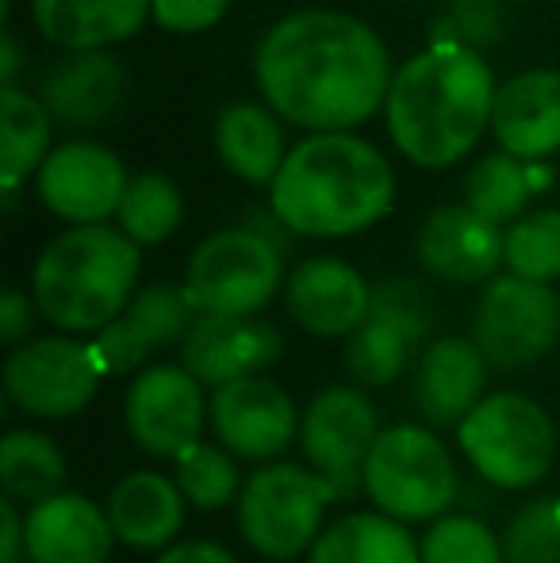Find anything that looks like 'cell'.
<instances>
[{"instance_id":"f35d334b","label":"cell","mask_w":560,"mask_h":563,"mask_svg":"<svg viewBox=\"0 0 560 563\" xmlns=\"http://www.w3.org/2000/svg\"><path fill=\"white\" fill-rule=\"evenodd\" d=\"M28 560V514H20V503L0 498V563Z\"/></svg>"},{"instance_id":"74e56055","label":"cell","mask_w":560,"mask_h":563,"mask_svg":"<svg viewBox=\"0 0 560 563\" xmlns=\"http://www.w3.org/2000/svg\"><path fill=\"white\" fill-rule=\"evenodd\" d=\"M35 319H43L35 299L20 288H4V296H0V341L8 349H20L23 341H31Z\"/></svg>"},{"instance_id":"44dd1931","label":"cell","mask_w":560,"mask_h":563,"mask_svg":"<svg viewBox=\"0 0 560 563\" xmlns=\"http://www.w3.org/2000/svg\"><path fill=\"white\" fill-rule=\"evenodd\" d=\"M492 134L503 154L546 162L560 154V69H523L495 92Z\"/></svg>"},{"instance_id":"603a6c76","label":"cell","mask_w":560,"mask_h":563,"mask_svg":"<svg viewBox=\"0 0 560 563\" xmlns=\"http://www.w3.org/2000/svg\"><path fill=\"white\" fill-rule=\"evenodd\" d=\"M108 521L128 549L165 552L173 549L185 529L188 498L180 495L177 479L162 472H131L108 490Z\"/></svg>"},{"instance_id":"d4e9b609","label":"cell","mask_w":560,"mask_h":563,"mask_svg":"<svg viewBox=\"0 0 560 563\" xmlns=\"http://www.w3.org/2000/svg\"><path fill=\"white\" fill-rule=\"evenodd\" d=\"M288 142H284V119L270 104L257 100H234L216 115V154L227 169L246 185H265L277 180L284 157H288Z\"/></svg>"},{"instance_id":"e0dca14e","label":"cell","mask_w":560,"mask_h":563,"mask_svg":"<svg viewBox=\"0 0 560 563\" xmlns=\"http://www.w3.org/2000/svg\"><path fill=\"white\" fill-rule=\"evenodd\" d=\"M284 341L265 319H231V314H196L188 338L180 341V364L208 391L246 376H265L281 361Z\"/></svg>"},{"instance_id":"ac0fdd59","label":"cell","mask_w":560,"mask_h":563,"mask_svg":"<svg viewBox=\"0 0 560 563\" xmlns=\"http://www.w3.org/2000/svg\"><path fill=\"white\" fill-rule=\"evenodd\" d=\"M507 230L480 219L464 203L430 211L415 238V257L433 280L446 284H492L503 268Z\"/></svg>"},{"instance_id":"cb8c5ba5","label":"cell","mask_w":560,"mask_h":563,"mask_svg":"<svg viewBox=\"0 0 560 563\" xmlns=\"http://www.w3.org/2000/svg\"><path fill=\"white\" fill-rule=\"evenodd\" d=\"M35 31L66 54L112 51L150 20V0H31Z\"/></svg>"},{"instance_id":"f1b7e54d","label":"cell","mask_w":560,"mask_h":563,"mask_svg":"<svg viewBox=\"0 0 560 563\" xmlns=\"http://www.w3.org/2000/svg\"><path fill=\"white\" fill-rule=\"evenodd\" d=\"M66 483V452L43 430H8L0 441V487L20 506L54 498Z\"/></svg>"},{"instance_id":"83f0119b","label":"cell","mask_w":560,"mask_h":563,"mask_svg":"<svg viewBox=\"0 0 560 563\" xmlns=\"http://www.w3.org/2000/svg\"><path fill=\"white\" fill-rule=\"evenodd\" d=\"M54 119L43 100L28 89H0V188L20 192L31 173L43 169L51 157Z\"/></svg>"},{"instance_id":"d6986e66","label":"cell","mask_w":560,"mask_h":563,"mask_svg":"<svg viewBox=\"0 0 560 563\" xmlns=\"http://www.w3.org/2000/svg\"><path fill=\"white\" fill-rule=\"evenodd\" d=\"M492 364L472 338H438L415 364L411 399L430 430L461 426L487 399Z\"/></svg>"},{"instance_id":"9a60e30c","label":"cell","mask_w":560,"mask_h":563,"mask_svg":"<svg viewBox=\"0 0 560 563\" xmlns=\"http://www.w3.org/2000/svg\"><path fill=\"white\" fill-rule=\"evenodd\" d=\"M193 322H196V307L185 296V288L157 280L139 288L128 311L108 330H100L89 345L97 353L105 376H128V372L150 368V356L162 353V349L169 345L180 349V341L188 338Z\"/></svg>"},{"instance_id":"d6a6232c","label":"cell","mask_w":560,"mask_h":563,"mask_svg":"<svg viewBox=\"0 0 560 563\" xmlns=\"http://www.w3.org/2000/svg\"><path fill=\"white\" fill-rule=\"evenodd\" d=\"M503 268L534 284L560 280V208L526 211L518 223L507 227Z\"/></svg>"},{"instance_id":"60d3db41","label":"cell","mask_w":560,"mask_h":563,"mask_svg":"<svg viewBox=\"0 0 560 563\" xmlns=\"http://www.w3.org/2000/svg\"><path fill=\"white\" fill-rule=\"evenodd\" d=\"M15 69H20V46H15V35L4 27L0 35V89H15Z\"/></svg>"},{"instance_id":"30bf717a","label":"cell","mask_w":560,"mask_h":563,"mask_svg":"<svg viewBox=\"0 0 560 563\" xmlns=\"http://www.w3.org/2000/svg\"><path fill=\"white\" fill-rule=\"evenodd\" d=\"M472 341L492 368H526L560 341V296L553 284L495 276L484 284L472 314Z\"/></svg>"},{"instance_id":"836d02e7","label":"cell","mask_w":560,"mask_h":563,"mask_svg":"<svg viewBox=\"0 0 560 563\" xmlns=\"http://www.w3.org/2000/svg\"><path fill=\"white\" fill-rule=\"evenodd\" d=\"M422 563H507L503 560V537H495L472 514H446L430 521L419 541Z\"/></svg>"},{"instance_id":"7a4b0ae2","label":"cell","mask_w":560,"mask_h":563,"mask_svg":"<svg viewBox=\"0 0 560 563\" xmlns=\"http://www.w3.org/2000/svg\"><path fill=\"white\" fill-rule=\"evenodd\" d=\"M495 81L484 54L430 43L392 77L384 126L399 154L419 169H449L492 131Z\"/></svg>"},{"instance_id":"484cf974","label":"cell","mask_w":560,"mask_h":563,"mask_svg":"<svg viewBox=\"0 0 560 563\" xmlns=\"http://www.w3.org/2000/svg\"><path fill=\"white\" fill-rule=\"evenodd\" d=\"M307 563H422L411 529L381 510H358L330 521Z\"/></svg>"},{"instance_id":"ab89813d","label":"cell","mask_w":560,"mask_h":563,"mask_svg":"<svg viewBox=\"0 0 560 563\" xmlns=\"http://www.w3.org/2000/svg\"><path fill=\"white\" fill-rule=\"evenodd\" d=\"M154 563H239V560L216 541H180L173 549H165Z\"/></svg>"},{"instance_id":"7c38bea8","label":"cell","mask_w":560,"mask_h":563,"mask_svg":"<svg viewBox=\"0 0 560 563\" xmlns=\"http://www.w3.org/2000/svg\"><path fill=\"white\" fill-rule=\"evenodd\" d=\"M123 426L146 456L177 464L204 441V426H211V395L185 364H150L131 376Z\"/></svg>"},{"instance_id":"8fae6325","label":"cell","mask_w":560,"mask_h":563,"mask_svg":"<svg viewBox=\"0 0 560 563\" xmlns=\"http://www.w3.org/2000/svg\"><path fill=\"white\" fill-rule=\"evenodd\" d=\"M381 415L365 387H322L299 418V449L307 467L319 472L342 498L365 490V464L381 438Z\"/></svg>"},{"instance_id":"52a82bcc","label":"cell","mask_w":560,"mask_h":563,"mask_svg":"<svg viewBox=\"0 0 560 563\" xmlns=\"http://www.w3.org/2000/svg\"><path fill=\"white\" fill-rule=\"evenodd\" d=\"M457 464L446 441L419 422H399L376 438L365 464V495L384 518L404 526L438 521L457 498Z\"/></svg>"},{"instance_id":"4dcf8cb0","label":"cell","mask_w":560,"mask_h":563,"mask_svg":"<svg viewBox=\"0 0 560 563\" xmlns=\"http://www.w3.org/2000/svg\"><path fill=\"white\" fill-rule=\"evenodd\" d=\"M185 223V196L173 185L165 173H135L123 192V203L116 211V227L139 245H162L165 238L177 234V227Z\"/></svg>"},{"instance_id":"9c48e42d","label":"cell","mask_w":560,"mask_h":563,"mask_svg":"<svg viewBox=\"0 0 560 563\" xmlns=\"http://www.w3.org/2000/svg\"><path fill=\"white\" fill-rule=\"evenodd\" d=\"M105 384L97 353L89 341L69 334L31 338L20 349H8L4 395L15 410L31 418H74L97 399Z\"/></svg>"},{"instance_id":"5b68a950","label":"cell","mask_w":560,"mask_h":563,"mask_svg":"<svg viewBox=\"0 0 560 563\" xmlns=\"http://www.w3.org/2000/svg\"><path fill=\"white\" fill-rule=\"evenodd\" d=\"M469 467L499 490H530L557 460V426L538 399L523 391H487V399L457 426Z\"/></svg>"},{"instance_id":"1f68e13d","label":"cell","mask_w":560,"mask_h":563,"mask_svg":"<svg viewBox=\"0 0 560 563\" xmlns=\"http://www.w3.org/2000/svg\"><path fill=\"white\" fill-rule=\"evenodd\" d=\"M173 479H177L180 495H185L188 506H196V510H227V506H239L242 487H246L239 460L223 445H208V441L188 449L185 456L173 464Z\"/></svg>"},{"instance_id":"e575fe53","label":"cell","mask_w":560,"mask_h":563,"mask_svg":"<svg viewBox=\"0 0 560 563\" xmlns=\"http://www.w3.org/2000/svg\"><path fill=\"white\" fill-rule=\"evenodd\" d=\"M507 563H560V495L526 503L503 533Z\"/></svg>"},{"instance_id":"8d00e7d4","label":"cell","mask_w":560,"mask_h":563,"mask_svg":"<svg viewBox=\"0 0 560 563\" xmlns=\"http://www.w3.org/2000/svg\"><path fill=\"white\" fill-rule=\"evenodd\" d=\"M231 0H150V20L169 35H200L227 15Z\"/></svg>"},{"instance_id":"4fadbf2b","label":"cell","mask_w":560,"mask_h":563,"mask_svg":"<svg viewBox=\"0 0 560 563\" xmlns=\"http://www.w3.org/2000/svg\"><path fill=\"white\" fill-rule=\"evenodd\" d=\"M131 173L120 154L89 139H69L51 150L35 173V192L51 216L69 227H105L116 219Z\"/></svg>"},{"instance_id":"4316f807","label":"cell","mask_w":560,"mask_h":563,"mask_svg":"<svg viewBox=\"0 0 560 563\" xmlns=\"http://www.w3.org/2000/svg\"><path fill=\"white\" fill-rule=\"evenodd\" d=\"M553 185V169L546 162H518L510 154H487L464 177V208L480 219L503 227L518 223L526 216V203Z\"/></svg>"},{"instance_id":"6da1fadb","label":"cell","mask_w":560,"mask_h":563,"mask_svg":"<svg viewBox=\"0 0 560 563\" xmlns=\"http://www.w3.org/2000/svg\"><path fill=\"white\" fill-rule=\"evenodd\" d=\"M392 58L365 20L338 8H299L254 51L262 104L307 134H345L384 112Z\"/></svg>"},{"instance_id":"ba28073f","label":"cell","mask_w":560,"mask_h":563,"mask_svg":"<svg viewBox=\"0 0 560 563\" xmlns=\"http://www.w3.org/2000/svg\"><path fill=\"white\" fill-rule=\"evenodd\" d=\"M180 288L196 314L257 319L284 291V250L246 223L216 230L193 250Z\"/></svg>"},{"instance_id":"3957f363","label":"cell","mask_w":560,"mask_h":563,"mask_svg":"<svg viewBox=\"0 0 560 563\" xmlns=\"http://www.w3.org/2000/svg\"><path fill=\"white\" fill-rule=\"evenodd\" d=\"M396 203L392 162L345 134H304L270 185V211L299 238H350L376 227Z\"/></svg>"},{"instance_id":"2e32d148","label":"cell","mask_w":560,"mask_h":563,"mask_svg":"<svg viewBox=\"0 0 560 563\" xmlns=\"http://www.w3.org/2000/svg\"><path fill=\"white\" fill-rule=\"evenodd\" d=\"M284 311L311 338H353L373 314V284L342 257H307L284 280Z\"/></svg>"},{"instance_id":"ffe728a7","label":"cell","mask_w":560,"mask_h":563,"mask_svg":"<svg viewBox=\"0 0 560 563\" xmlns=\"http://www.w3.org/2000/svg\"><path fill=\"white\" fill-rule=\"evenodd\" d=\"M35 97L43 100V108L58 126L92 131L120 115L123 100H128V69L108 51L66 54L46 69Z\"/></svg>"},{"instance_id":"f546056e","label":"cell","mask_w":560,"mask_h":563,"mask_svg":"<svg viewBox=\"0 0 560 563\" xmlns=\"http://www.w3.org/2000/svg\"><path fill=\"white\" fill-rule=\"evenodd\" d=\"M422 338L411 334L404 322L373 311L353 338H345V372L358 387H388L407 372L411 356L419 353Z\"/></svg>"},{"instance_id":"5bb4252c","label":"cell","mask_w":560,"mask_h":563,"mask_svg":"<svg viewBox=\"0 0 560 563\" xmlns=\"http://www.w3.org/2000/svg\"><path fill=\"white\" fill-rule=\"evenodd\" d=\"M299 407L273 376H246L211 391V433L234 460L273 464L299 441Z\"/></svg>"},{"instance_id":"d590c367","label":"cell","mask_w":560,"mask_h":563,"mask_svg":"<svg viewBox=\"0 0 560 563\" xmlns=\"http://www.w3.org/2000/svg\"><path fill=\"white\" fill-rule=\"evenodd\" d=\"M503 23H507L503 0H449L441 20L433 23L430 43H449L484 54L492 43H499Z\"/></svg>"},{"instance_id":"7402d4cb","label":"cell","mask_w":560,"mask_h":563,"mask_svg":"<svg viewBox=\"0 0 560 563\" xmlns=\"http://www.w3.org/2000/svg\"><path fill=\"white\" fill-rule=\"evenodd\" d=\"M116 541L105 506L77 490H58L28 510V563H108Z\"/></svg>"},{"instance_id":"8992f818","label":"cell","mask_w":560,"mask_h":563,"mask_svg":"<svg viewBox=\"0 0 560 563\" xmlns=\"http://www.w3.org/2000/svg\"><path fill=\"white\" fill-rule=\"evenodd\" d=\"M342 498L319 472L288 460L262 464L254 475H246V487L234 506L239 533L246 549H254L265 560H299L315 549L322 537L327 506Z\"/></svg>"},{"instance_id":"277c9868","label":"cell","mask_w":560,"mask_h":563,"mask_svg":"<svg viewBox=\"0 0 560 563\" xmlns=\"http://www.w3.org/2000/svg\"><path fill=\"white\" fill-rule=\"evenodd\" d=\"M142 250L120 227H69L31 268V299L62 334H100L135 299Z\"/></svg>"}]
</instances>
